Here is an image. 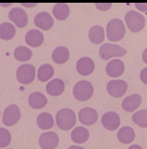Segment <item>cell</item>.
Wrapping results in <instances>:
<instances>
[{"label":"cell","instance_id":"1","mask_svg":"<svg viewBox=\"0 0 147 149\" xmlns=\"http://www.w3.org/2000/svg\"><path fill=\"white\" fill-rule=\"evenodd\" d=\"M56 122L58 127L61 130H70L74 127L76 122V117L75 112L71 109H61L56 114Z\"/></svg>","mask_w":147,"mask_h":149},{"label":"cell","instance_id":"2","mask_svg":"<svg viewBox=\"0 0 147 149\" xmlns=\"http://www.w3.org/2000/svg\"><path fill=\"white\" fill-rule=\"evenodd\" d=\"M126 35V26L121 19L114 18L107 25V37L110 42L121 41Z\"/></svg>","mask_w":147,"mask_h":149},{"label":"cell","instance_id":"3","mask_svg":"<svg viewBox=\"0 0 147 149\" xmlns=\"http://www.w3.org/2000/svg\"><path fill=\"white\" fill-rule=\"evenodd\" d=\"M94 86L90 81L80 80L76 82V85L74 86L73 95L76 100L85 102L92 98V95H94Z\"/></svg>","mask_w":147,"mask_h":149},{"label":"cell","instance_id":"4","mask_svg":"<svg viewBox=\"0 0 147 149\" xmlns=\"http://www.w3.org/2000/svg\"><path fill=\"white\" fill-rule=\"evenodd\" d=\"M125 21L126 23L127 27L130 31L136 33L140 32L144 29L145 26V18L141 13H139L138 11L129 10L125 15Z\"/></svg>","mask_w":147,"mask_h":149},{"label":"cell","instance_id":"5","mask_svg":"<svg viewBox=\"0 0 147 149\" xmlns=\"http://www.w3.org/2000/svg\"><path fill=\"white\" fill-rule=\"evenodd\" d=\"M126 54V50L122 46L114 44H104L99 48L100 58L104 61H107L111 58H121Z\"/></svg>","mask_w":147,"mask_h":149},{"label":"cell","instance_id":"6","mask_svg":"<svg viewBox=\"0 0 147 149\" xmlns=\"http://www.w3.org/2000/svg\"><path fill=\"white\" fill-rule=\"evenodd\" d=\"M36 76L35 67L32 64H23L17 69L16 78L22 84H29L34 80Z\"/></svg>","mask_w":147,"mask_h":149},{"label":"cell","instance_id":"7","mask_svg":"<svg viewBox=\"0 0 147 149\" xmlns=\"http://www.w3.org/2000/svg\"><path fill=\"white\" fill-rule=\"evenodd\" d=\"M21 118V111L17 105L12 104L5 109L3 113L2 121L6 127H11L16 125Z\"/></svg>","mask_w":147,"mask_h":149},{"label":"cell","instance_id":"8","mask_svg":"<svg viewBox=\"0 0 147 149\" xmlns=\"http://www.w3.org/2000/svg\"><path fill=\"white\" fill-rule=\"evenodd\" d=\"M107 91L110 96L120 98L126 95L127 91V83L122 79L111 80L107 85Z\"/></svg>","mask_w":147,"mask_h":149},{"label":"cell","instance_id":"9","mask_svg":"<svg viewBox=\"0 0 147 149\" xmlns=\"http://www.w3.org/2000/svg\"><path fill=\"white\" fill-rule=\"evenodd\" d=\"M9 19L10 21H12L17 27H20V29L25 27L28 25V17L26 13L23 9L18 7L12 8V9L10 10Z\"/></svg>","mask_w":147,"mask_h":149},{"label":"cell","instance_id":"10","mask_svg":"<svg viewBox=\"0 0 147 149\" xmlns=\"http://www.w3.org/2000/svg\"><path fill=\"white\" fill-rule=\"evenodd\" d=\"M78 119L82 125L90 127L96 123L98 119V113L94 109L86 107L81 109L78 111Z\"/></svg>","mask_w":147,"mask_h":149},{"label":"cell","instance_id":"11","mask_svg":"<svg viewBox=\"0 0 147 149\" xmlns=\"http://www.w3.org/2000/svg\"><path fill=\"white\" fill-rule=\"evenodd\" d=\"M59 136L53 131L45 132L39 138V144L42 149H55L59 146Z\"/></svg>","mask_w":147,"mask_h":149},{"label":"cell","instance_id":"12","mask_svg":"<svg viewBox=\"0 0 147 149\" xmlns=\"http://www.w3.org/2000/svg\"><path fill=\"white\" fill-rule=\"evenodd\" d=\"M101 122L103 127L106 129L113 131L119 127L120 124H121V119H120L118 113L114 111H107L103 114Z\"/></svg>","mask_w":147,"mask_h":149},{"label":"cell","instance_id":"13","mask_svg":"<svg viewBox=\"0 0 147 149\" xmlns=\"http://www.w3.org/2000/svg\"><path fill=\"white\" fill-rule=\"evenodd\" d=\"M34 24L42 30H48L54 25V19L50 13L46 11H41L34 17Z\"/></svg>","mask_w":147,"mask_h":149},{"label":"cell","instance_id":"14","mask_svg":"<svg viewBox=\"0 0 147 149\" xmlns=\"http://www.w3.org/2000/svg\"><path fill=\"white\" fill-rule=\"evenodd\" d=\"M94 61L89 57H82L76 62V71L81 76H89L94 71Z\"/></svg>","mask_w":147,"mask_h":149},{"label":"cell","instance_id":"15","mask_svg":"<svg viewBox=\"0 0 147 149\" xmlns=\"http://www.w3.org/2000/svg\"><path fill=\"white\" fill-rule=\"evenodd\" d=\"M106 72L111 77H119L125 72V63L120 58L111 60L106 66Z\"/></svg>","mask_w":147,"mask_h":149},{"label":"cell","instance_id":"16","mask_svg":"<svg viewBox=\"0 0 147 149\" xmlns=\"http://www.w3.org/2000/svg\"><path fill=\"white\" fill-rule=\"evenodd\" d=\"M141 103V96L139 93H134L126 97L122 102V108L125 111L133 112L140 107Z\"/></svg>","mask_w":147,"mask_h":149},{"label":"cell","instance_id":"17","mask_svg":"<svg viewBox=\"0 0 147 149\" xmlns=\"http://www.w3.org/2000/svg\"><path fill=\"white\" fill-rule=\"evenodd\" d=\"M44 35L38 29H30L26 34V42L28 46L38 47L44 42Z\"/></svg>","mask_w":147,"mask_h":149},{"label":"cell","instance_id":"18","mask_svg":"<svg viewBox=\"0 0 147 149\" xmlns=\"http://www.w3.org/2000/svg\"><path fill=\"white\" fill-rule=\"evenodd\" d=\"M65 84L60 78H54L46 85V92L51 96H59L64 92Z\"/></svg>","mask_w":147,"mask_h":149},{"label":"cell","instance_id":"19","mask_svg":"<svg viewBox=\"0 0 147 149\" xmlns=\"http://www.w3.org/2000/svg\"><path fill=\"white\" fill-rule=\"evenodd\" d=\"M28 104L32 109H40L44 108L47 104V98L44 93L40 92H33L28 96Z\"/></svg>","mask_w":147,"mask_h":149},{"label":"cell","instance_id":"20","mask_svg":"<svg viewBox=\"0 0 147 149\" xmlns=\"http://www.w3.org/2000/svg\"><path fill=\"white\" fill-rule=\"evenodd\" d=\"M90 138V133L89 130L84 127H77L74 128L71 133V139L74 143L77 144H81L86 143Z\"/></svg>","mask_w":147,"mask_h":149},{"label":"cell","instance_id":"21","mask_svg":"<svg viewBox=\"0 0 147 149\" xmlns=\"http://www.w3.org/2000/svg\"><path fill=\"white\" fill-rule=\"evenodd\" d=\"M89 40L94 45L102 44L105 40V31L103 26L99 25L92 26V29L89 30Z\"/></svg>","mask_w":147,"mask_h":149},{"label":"cell","instance_id":"22","mask_svg":"<svg viewBox=\"0 0 147 149\" xmlns=\"http://www.w3.org/2000/svg\"><path fill=\"white\" fill-rule=\"evenodd\" d=\"M70 57V52L65 46H58L54 49L52 53V60L57 64L65 63Z\"/></svg>","mask_w":147,"mask_h":149},{"label":"cell","instance_id":"23","mask_svg":"<svg viewBox=\"0 0 147 149\" xmlns=\"http://www.w3.org/2000/svg\"><path fill=\"white\" fill-rule=\"evenodd\" d=\"M135 131L132 127H123L119 129V131L117 133V138L119 140V142H121L122 143L128 144L130 143H132L135 139Z\"/></svg>","mask_w":147,"mask_h":149},{"label":"cell","instance_id":"24","mask_svg":"<svg viewBox=\"0 0 147 149\" xmlns=\"http://www.w3.org/2000/svg\"><path fill=\"white\" fill-rule=\"evenodd\" d=\"M52 13L54 17L59 21H63L70 14V8L65 3H58L53 7Z\"/></svg>","mask_w":147,"mask_h":149},{"label":"cell","instance_id":"25","mask_svg":"<svg viewBox=\"0 0 147 149\" xmlns=\"http://www.w3.org/2000/svg\"><path fill=\"white\" fill-rule=\"evenodd\" d=\"M37 125L42 130H48L54 125V119L48 112H42L37 117Z\"/></svg>","mask_w":147,"mask_h":149},{"label":"cell","instance_id":"26","mask_svg":"<svg viewBox=\"0 0 147 149\" xmlns=\"http://www.w3.org/2000/svg\"><path fill=\"white\" fill-rule=\"evenodd\" d=\"M15 27L10 22H4L0 24V39L2 40H11L15 36Z\"/></svg>","mask_w":147,"mask_h":149},{"label":"cell","instance_id":"27","mask_svg":"<svg viewBox=\"0 0 147 149\" xmlns=\"http://www.w3.org/2000/svg\"><path fill=\"white\" fill-rule=\"evenodd\" d=\"M54 72L55 71H54L52 65H50L48 63L42 64L38 69V73H37L38 79L42 82L48 81L54 76Z\"/></svg>","mask_w":147,"mask_h":149},{"label":"cell","instance_id":"28","mask_svg":"<svg viewBox=\"0 0 147 149\" xmlns=\"http://www.w3.org/2000/svg\"><path fill=\"white\" fill-rule=\"evenodd\" d=\"M14 58L18 61H28L32 58V51L26 46H17L14 50Z\"/></svg>","mask_w":147,"mask_h":149},{"label":"cell","instance_id":"29","mask_svg":"<svg viewBox=\"0 0 147 149\" xmlns=\"http://www.w3.org/2000/svg\"><path fill=\"white\" fill-rule=\"evenodd\" d=\"M132 121L140 127H147V109L136 111L132 116Z\"/></svg>","mask_w":147,"mask_h":149},{"label":"cell","instance_id":"30","mask_svg":"<svg viewBox=\"0 0 147 149\" xmlns=\"http://www.w3.org/2000/svg\"><path fill=\"white\" fill-rule=\"evenodd\" d=\"M11 135L6 128L0 127V148H5L10 143Z\"/></svg>","mask_w":147,"mask_h":149},{"label":"cell","instance_id":"31","mask_svg":"<svg viewBox=\"0 0 147 149\" xmlns=\"http://www.w3.org/2000/svg\"><path fill=\"white\" fill-rule=\"evenodd\" d=\"M95 6H96V8H97L99 10L106 11V10L110 9L111 6H112V4L111 3H96Z\"/></svg>","mask_w":147,"mask_h":149},{"label":"cell","instance_id":"32","mask_svg":"<svg viewBox=\"0 0 147 149\" xmlns=\"http://www.w3.org/2000/svg\"><path fill=\"white\" fill-rule=\"evenodd\" d=\"M140 77H141V80L142 81V83L147 85V67L144 68L141 71Z\"/></svg>","mask_w":147,"mask_h":149},{"label":"cell","instance_id":"33","mask_svg":"<svg viewBox=\"0 0 147 149\" xmlns=\"http://www.w3.org/2000/svg\"><path fill=\"white\" fill-rule=\"evenodd\" d=\"M135 6H136V8L139 10L147 13V3H136Z\"/></svg>","mask_w":147,"mask_h":149},{"label":"cell","instance_id":"34","mask_svg":"<svg viewBox=\"0 0 147 149\" xmlns=\"http://www.w3.org/2000/svg\"><path fill=\"white\" fill-rule=\"evenodd\" d=\"M142 61L147 64V48H145L144 52H142Z\"/></svg>","mask_w":147,"mask_h":149},{"label":"cell","instance_id":"35","mask_svg":"<svg viewBox=\"0 0 147 149\" xmlns=\"http://www.w3.org/2000/svg\"><path fill=\"white\" fill-rule=\"evenodd\" d=\"M128 149H142V147L140 146H138V144H133V146H129Z\"/></svg>","mask_w":147,"mask_h":149},{"label":"cell","instance_id":"36","mask_svg":"<svg viewBox=\"0 0 147 149\" xmlns=\"http://www.w3.org/2000/svg\"><path fill=\"white\" fill-rule=\"evenodd\" d=\"M22 6H25V7H29V8H31V7H34V6H36V4L35 3H33V4H26V3H23L22 4Z\"/></svg>","mask_w":147,"mask_h":149},{"label":"cell","instance_id":"37","mask_svg":"<svg viewBox=\"0 0 147 149\" xmlns=\"http://www.w3.org/2000/svg\"><path fill=\"white\" fill-rule=\"evenodd\" d=\"M68 149H85L83 147H81V146H70Z\"/></svg>","mask_w":147,"mask_h":149},{"label":"cell","instance_id":"38","mask_svg":"<svg viewBox=\"0 0 147 149\" xmlns=\"http://www.w3.org/2000/svg\"><path fill=\"white\" fill-rule=\"evenodd\" d=\"M10 5L11 4H0V6H2V7H9Z\"/></svg>","mask_w":147,"mask_h":149},{"label":"cell","instance_id":"39","mask_svg":"<svg viewBox=\"0 0 147 149\" xmlns=\"http://www.w3.org/2000/svg\"><path fill=\"white\" fill-rule=\"evenodd\" d=\"M9 149H13V148H9Z\"/></svg>","mask_w":147,"mask_h":149},{"label":"cell","instance_id":"40","mask_svg":"<svg viewBox=\"0 0 147 149\" xmlns=\"http://www.w3.org/2000/svg\"><path fill=\"white\" fill-rule=\"evenodd\" d=\"M0 115H1V113H0Z\"/></svg>","mask_w":147,"mask_h":149}]
</instances>
